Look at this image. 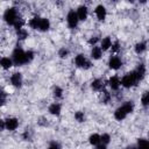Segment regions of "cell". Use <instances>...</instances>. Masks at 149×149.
I'll return each instance as SVG.
<instances>
[{"instance_id":"cell-1","label":"cell","mask_w":149,"mask_h":149,"mask_svg":"<svg viewBox=\"0 0 149 149\" xmlns=\"http://www.w3.org/2000/svg\"><path fill=\"white\" fill-rule=\"evenodd\" d=\"M12 59L14 62V64L16 65H22L27 63V58H26V51H23L21 48H15L13 54H12Z\"/></svg>"},{"instance_id":"cell-28","label":"cell","mask_w":149,"mask_h":149,"mask_svg":"<svg viewBox=\"0 0 149 149\" xmlns=\"http://www.w3.org/2000/svg\"><path fill=\"white\" fill-rule=\"evenodd\" d=\"M52 93H54V97H55V98H61L62 94H63V90H62L59 86H55Z\"/></svg>"},{"instance_id":"cell-15","label":"cell","mask_w":149,"mask_h":149,"mask_svg":"<svg viewBox=\"0 0 149 149\" xmlns=\"http://www.w3.org/2000/svg\"><path fill=\"white\" fill-rule=\"evenodd\" d=\"M49 113L52 115H59L61 113V105L58 102H54L49 106Z\"/></svg>"},{"instance_id":"cell-23","label":"cell","mask_w":149,"mask_h":149,"mask_svg":"<svg viewBox=\"0 0 149 149\" xmlns=\"http://www.w3.org/2000/svg\"><path fill=\"white\" fill-rule=\"evenodd\" d=\"M134 49H135V51L137 54H141V52H143L147 49V44H146V42H139V43L135 44Z\"/></svg>"},{"instance_id":"cell-30","label":"cell","mask_w":149,"mask_h":149,"mask_svg":"<svg viewBox=\"0 0 149 149\" xmlns=\"http://www.w3.org/2000/svg\"><path fill=\"white\" fill-rule=\"evenodd\" d=\"M68 55H69V50L65 49V48H62V49L58 51V56H59L61 58H65V57H68Z\"/></svg>"},{"instance_id":"cell-38","label":"cell","mask_w":149,"mask_h":149,"mask_svg":"<svg viewBox=\"0 0 149 149\" xmlns=\"http://www.w3.org/2000/svg\"><path fill=\"white\" fill-rule=\"evenodd\" d=\"M126 149H137V147H136V146H134V144H132V146H128Z\"/></svg>"},{"instance_id":"cell-27","label":"cell","mask_w":149,"mask_h":149,"mask_svg":"<svg viewBox=\"0 0 149 149\" xmlns=\"http://www.w3.org/2000/svg\"><path fill=\"white\" fill-rule=\"evenodd\" d=\"M74 119L78 121V122H83L85 120V115H84V112L81 111H78L74 113Z\"/></svg>"},{"instance_id":"cell-25","label":"cell","mask_w":149,"mask_h":149,"mask_svg":"<svg viewBox=\"0 0 149 149\" xmlns=\"http://www.w3.org/2000/svg\"><path fill=\"white\" fill-rule=\"evenodd\" d=\"M16 35H17V38L19 40H24V38L28 37V31L24 28H22L20 30H16Z\"/></svg>"},{"instance_id":"cell-17","label":"cell","mask_w":149,"mask_h":149,"mask_svg":"<svg viewBox=\"0 0 149 149\" xmlns=\"http://www.w3.org/2000/svg\"><path fill=\"white\" fill-rule=\"evenodd\" d=\"M112 44L113 43H112L111 38L109 37H105L100 42V48H101V50H108L109 48H112Z\"/></svg>"},{"instance_id":"cell-2","label":"cell","mask_w":149,"mask_h":149,"mask_svg":"<svg viewBox=\"0 0 149 149\" xmlns=\"http://www.w3.org/2000/svg\"><path fill=\"white\" fill-rule=\"evenodd\" d=\"M19 19H20V17H17L16 8H14V7H9V8H7V9L5 10V13H3V20H5L8 24L14 26L15 22H16Z\"/></svg>"},{"instance_id":"cell-33","label":"cell","mask_w":149,"mask_h":149,"mask_svg":"<svg viewBox=\"0 0 149 149\" xmlns=\"http://www.w3.org/2000/svg\"><path fill=\"white\" fill-rule=\"evenodd\" d=\"M102 94H104V99H102V102L107 104V102L109 101V99H111V95H109V93H108V92H104Z\"/></svg>"},{"instance_id":"cell-13","label":"cell","mask_w":149,"mask_h":149,"mask_svg":"<svg viewBox=\"0 0 149 149\" xmlns=\"http://www.w3.org/2000/svg\"><path fill=\"white\" fill-rule=\"evenodd\" d=\"M87 8L86 6H79L78 9H77V15H78V19L79 21H84L87 19Z\"/></svg>"},{"instance_id":"cell-21","label":"cell","mask_w":149,"mask_h":149,"mask_svg":"<svg viewBox=\"0 0 149 149\" xmlns=\"http://www.w3.org/2000/svg\"><path fill=\"white\" fill-rule=\"evenodd\" d=\"M137 149H149V141L146 139H140L137 141Z\"/></svg>"},{"instance_id":"cell-7","label":"cell","mask_w":149,"mask_h":149,"mask_svg":"<svg viewBox=\"0 0 149 149\" xmlns=\"http://www.w3.org/2000/svg\"><path fill=\"white\" fill-rule=\"evenodd\" d=\"M10 83L15 87H21L22 85V74L20 72H15L10 76Z\"/></svg>"},{"instance_id":"cell-4","label":"cell","mask_w":149,"mask_h":149,"mask_svg":"<svg viewBox=\"0 0 149 149\" xmlns=\"http://www.w3.org/2000/svg\"><path fill=\"white\" fill-rule=\"evenodd\" d=\"M66 21H68V26L70 28H76L77 24H78V21H79L78 15H77V12H74V10L71 9L68 13V15H66Z\"/></svg>"},{"instance_id":"cell-12","label":"cell","mask_w":149,"mask_h":149,"mask_svg":"<svg viewBox=\"0 0 149 149\" xmlns=\"http://www.w3.org/2000/svg\"><path fill=\"white\" fill-rule=\"evenodd\" d=\"M127 115H128V113L126 112V109H125L122 106H121V107H119V108H116V109H115V112H114V118H115L116 120H119V121L123 120Z\"/></svg>"},{"instance_id":"cell-18","label":"cell","mask_w":149,"mask_h":149,"mask_svg":"<svg viewBox=\"0 0 149 149\" xmlns=\"http://www.w3.org/2000/svg\"><path fill=\"white\" fill-rule=\"evenodd\" d=\"M49 28H50V22H49V20L45 19V17H41V22H40L38 29H40L41 31H47Z\"/></svg>"},{"instance_id":"cell-3","label":"cell","mask_w":149,"mask_h":149,"mask_svg":"<svg viewBox=\"0 0 149 149\" xmlns=\"http://www.w3.org/2000/svg\"><path fill=\"white\" fill-rule=\"evenodd\" d=\"M136 81H137V79H136V77H135V74H134L133 71L129 72V73H127V74H125L121 78V85L123 87H126V88H129V87L134 86Z\"/></svg>"},{"instance_id":"cell-8","label":"cell","mask_w":149,"mask_h":149,"mask_svg":"<svg viewBox=\"0 0 149 149\" xmlns=\"http://www.w3.org/2000/svg\"><path fill=\"white\" fill-rule=\"evenodd\" d=\"M5 123H6V129L8 130H15L19 126V121L16 118H8L5 120Z\"/></svg>"},{"instance_id":"cell-24","label":"cell","mask_w":149,"mask_h":149,"mask_svg":"<svg viewBox=\"0 0 149 149\" xmlns=\"http://www.w3.org/2000/svg\"><path fill=\"white\" fill-rule=\"evenodd\" d=\"M141 104H142V106H144V107L149 106V91H146V92L142 94V97H141Z\"/></svg>"},{"instance_id":"cell-20","label":"cell","mask_w":149,"mask_h":149,"mask_svg":"<svg viewBox=\"0 0 149 149\" xmlns=\"http://www.w3.org/2000/svg\"><path fill=\"white\" fill-rule=\"evenodd\" d=\"M88 141H90V143H91L92 146H98V144H100V142H101V136H100L99 134H92V135L90 136Z\"/></svg>"},{"instance_id":"cell-34","label":"cell","mask_w":149,"mask_h":149,"mask_svg":"<svg viewBox=\"0 0 149 149\" xmlns=\"http://www.w3.org/2000/svg\"><path fill=\"white\" fill-rule=\"evenodd\" d=\"M118 50H119V42H114L112 44V51L113 52H116Z\"/></svg>"},{"instance_id":"cell-22","label":"cell","mask_w":149,"mask_h":149,"mask_svg":"<svg viewBox=\"0 0 149 149\" xmlns=\"http://www.w3.org/2000/svg\"><path fill=\"white\" fill-rule=\"evenodd\" d=\"M102 81L100 80V79H95V80H93L92 81V84H91V87H92V90H94V91H101V88H102Z\"/></svg>"},{"instance_id":"cell-29","label":"cell","mask_w":149,"mask_h":149,"mask_svg":"<svg viewBox=\"0 0 149 149\" xmlns=\"http://www.w3.org/2000/svg\"><path fill=\"white\" fill-rule=\"evenodd\" d=\"M109 141H111V136H109L108 134H102V135H101V143H102V144L107 146V144L109 143Z\"/></svg>"},{"instance_id":"cell-16","label":"cell","mask_w":149,"mask_h":149,"mask_svg":"<svg viewBox=\"0 0 149 149\" xmlns=\"http://www.w3.org/2000/svg\"><path fill=\"white\" fill-rule=\"evenodd\" d=\"M40 22H41V17H40V16H34V17H31V19L29 20L28 24H29V27L33 28V29H38Z\"/></svg>"},{"instance_id":"cell-31","label":"cell","mask_w":149,"mask_h":149,"mask_svg":"<svg viewBox=\"0 0 149 149\" xmlns=\"http://www.w3.org/2000/svg\"><path fill=\"white\" fill-rule=\"evenodd\" d=\"M26 58H27V63H29L30 61L34 59V52L33 51H26Z\"/></svg>"},{"instance_id":"cell-36","label":"cell","mask_w":149,"mask_h":149,"mask_svg":"<svg viewBox=\"0 0 149 149\" xmlns=\"http://www.w3.org/2000/svg\"><path fill=\"white\" fill-rule=\"evenodd\" d=\"M48 149H59V146H58L57 143H55V142H54V143H51V144L49 146V148H48Z\"/></svg>"},{"instance_id":"cell-9","label":"cell","mask_w":149,"mask_h":149,"mask_svg":"<svg viewBox=\"0 0 149 149\" xmlns=\"http://www.w3.org/2000/svg\"><path fill=\"white\" fill-rule=\"evenodd\" d=\"M108 65H109L111 69L118 70V69L122 65V62H121V59H120L118 56H112V57L109 58V61H108Z\"/></svg>"},{"instance_id":"cell-37","label":"cell","mask_w":149,"mask_h":149,"mask_svg":"<svg viewBox=\"0 0 149 149\" xmlns=\"http://www.w3.org/2000/svg\"><path fill=\"white\" fill-rule=\"evenodd\" d=\"M95 149H107V147L105 146V144H98V146H95Z\"/></svg>"},{"instance_id":"cell-10","label":"cell","mask_w":149,"mask_h":149,"mask_svg":"<svg viewBox=\"0 0 149 149\" xmlns=\"http://www.w3.org/2000/svg\"><path fill=\"white\" fill-rule=\"evenodd\" d=\"M133 72H134L135 77H136V79H137V81H139V80L143 79V77H144V74H146V68H144L143 64H140Z\"/></svg>"},{"instance_id":"cell-11","label":"cell","mask_w":149,"mask_h":149,"mask_svg":"<svg viewBox=\"0 0 149 149\" xmlns=\"http://www.w3.org/2000/svg\"><path fill=\"white\" fill-rule=\"evenodd\" d=\"M108 85H109V87H111L112 90L116 91V90H119V87H120V85H121V80H120L119 77H116V76L111 77L109 80H108Z\"/></svg>"},{"instance_id":"cell-19","label":"cell","mask_w":149,"mask_h":149,"mask_svg":"<svg viewBox=\"0 0 149 149\" xmlns=\"http://www.w3.org/2000/svg\"><path fill=\"white\" fill-rule=\"evenodd\" d=\"M102 55V50L100 47H93L92 50H91V56L93 59H99Z\"/></svg>"},{"instance_id":"cell-26","label":"cell","mask_w":149,"mask_h":149,"mask_svg":"<svg viewBox=\"0 0 149 149\" xmlns=\"http://www.w3.org/2000/svg\"><path fill=\"white\" fill-rule=\"evenodd\" d=\"M122 107L126 109V112L129 114V113H132L133 112V109H134V105H133V102L132 101H126L123 105H122Z\"/></svg>"},{"instance_id":"cell-35","label":"cell","mask_w":149,"mask_h":149,"mask_svg":"<svg viewBox=\"0 0 149 149\" xmlns=\"http://www.w3.org/2000/svg\"><path fill=\"white\" fill-rule=\"evenodd\" d=\"M6 104V93L2 91L1 92V105H5Z\"/></svg>"},{"instance_id":"cell-5","label":"cell","mask_w":149,"mask_h":149,"mask_svg":"<svg viewBox=\"0 0 149 149\" xmlns=\"http://www.w3.org/2000/svg\"><path fill=\"white\" fill-rule=\"evenodd\" d=\"M74 63H76V65L78 68H83V69H88L91 66V63L88 61H86V58H85V56L83 54H79V55L76 56Z\"/></svg>"},{"instance_id":"cell-14","label":"cell","mask_w":149,"mask_h":149,"mask_svg":"<svg viewBox=\"0 0 149 149\" xmlns=\"http://www.w3.org/2000/svg\"><path fill=\"white\" fill-rule=\"evenodd\" d=\"M13 63H14L13 59L9 58V57H2L1 61H0V65H1V68L5 69V70H8L9 68H12V66H13Z\"/></svg>"},{"instance_id":"cell-32","label":"cell","mask_w":149,"mask_h":149,"mask_svg":"<svg viewBox=\"0 0 149 149\" xmlns=\"http://www.w3.org/2000/svg\"><path fill=\"white\" fill-rule=\"evenodd\" d=\"M99 41V38L97 37V36H93V37H91L90 40H88V43L91 44V45H93V47H95V44H97V42Z\"/></svg>"},{"instance_id":"cell-6","label":"cell","mask_w":149,"mask_h":149,"mask_svg":"<svg viewBox=\"0 0 149 149\" xmlns=\"http://www.w3.org/2000/svg\"><path fill=\"white\" fill-rule=\"evenodd\" d=\"M94 13H95L98 20H100V21L105 20V17H106V15H107V10H106L105 6H102V5H98V6L95 7V9H94Z\"/></svg>"}]
</instances>
